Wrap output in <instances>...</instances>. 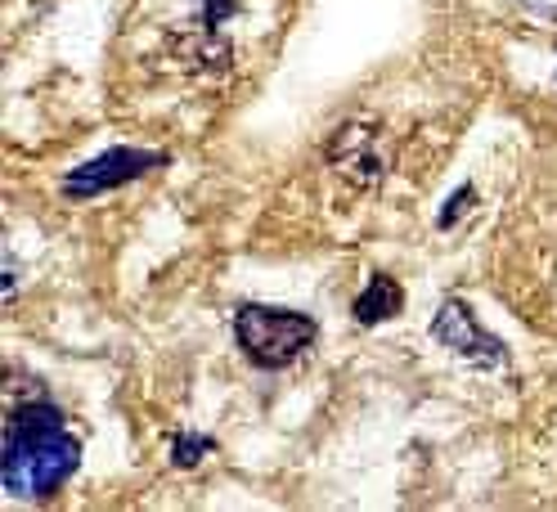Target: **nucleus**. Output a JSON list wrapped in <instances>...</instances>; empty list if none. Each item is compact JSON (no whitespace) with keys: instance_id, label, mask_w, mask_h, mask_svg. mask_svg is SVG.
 I'll return each instance as SVG.
<instances>
[{"instance_id":"nucleus-7","label":"nucleus","mask_w":557,"mask_h":512,"mask_svg":"<svg viewBox=\"0 0 557 512\" xmlns=\"http://www.w3.org/2000/svg\"><path fill=\"white\" fill-rule=\"evenodd\" d=\"M207 450H212V440H207V436H181L176 446H171V459H176L181 467H189V463H198Z\"/></svg>"},{"instance_id":"nucleus-8","label":"nucleus","mask_w":557,"mask_h":512,"mask_svg":"<svg viewBox=\"0 0 557 512\" xmlns=\"http://www.w3.org/2000/svg\"><path fill=\"white\" fill-rule=\"evenodd\" d=\"M449 202H455V208H449L445 216H441V225H455V216L463 212V208H472V189H459L455 198H449Z\"/></svg>"},{"instance_id":"nucleus-4","label":"nucleus","mask_w":557,"mask_h":512,"mask_svg":"<svg viewBox=\"0 0 557 512\" xmlns=\"http://www.w3.org/2000/svg\"><path fill=\"white\" fill-rule=\"evenodd\" d=\"M432 337L441 341L449 355H459V360H468V364H476V369H499V364L508 360V351L499 347V337L485 333V328L476 324V315H472V305L459 301V297H449L441 311H436Z\"/></svg>"},{"instance_id":"nucleus-2","label":"nucleus","mask_w":557,"mask_h":512,"mask_svg":"<svg viewBox=\"0 0 557 512\" xmlns=\"http://www.w3.org/2000/svg\"><path fill=\"white\" fill-rule=\"evenodd\" d=\"M234 341L257 369H284L315 341V320L278 311V305H243L234 320Z\"/></svg>"},{"instance_id":"nucleus-6","label":"nucleus","mask_w":557,"mask_h":512,"mask_svg":"<svg viewBox=\"0 0 557 512\" xmlns=\"http://www.w3.org/2000/svg\"><path fill=\"white\" fill-rule=\"evenodd\" d=\"M400 305H405L400 284L387 279V275H373L369 288L356 297V324H382V320L400 315Z\"/></svg>"},{"instance_id":"nucleus-1","label":"nucleus","mask_w":557,"mask_h":512,"mask_svg":"<svg viewBox=\"0 0 557 512\" xmlns=\"http://www.w3.org/2000/svg\"><path fill=\"white\" fill-rule=\"evenodd\" d=\"M82 463L77 436L67 432L63 414L46 400L18 404L5 423V459H0V476L14 499H41L54 495Z\"/></svg>"},{"instance_id":"nucleus-3","label":"nucleus","mask_w":557,"mask_h":512,"mask_svg":"<svg viewBox=\"0 0 557 512\" xmlns=\"http://www.w3.org/2000/svg\"><path fill=\"white\" fill-rule=\"evenodd\" d=\"M185 5V59H194L189 67H198V73H216V67H225L234 59V46H230V18H238L243 0H181Z\"/></svg>"},{"instance_id":"nucleus-5","label":"nucleus","mask_w":557,"mask_h":512,"mask_svg":"<svg viewBox=\"0 0 557 512\" xmlns=\"http://www.w3.org/2000/svg\"><path fill=\"white\" fill-rule=\"evenodd\" d=\"M166 153H149V149H109V153H99L90 162H82L73 176L63 180V193L67 198H99L103 189H117L126 180H139L145 171L162 166Z\"/></svg>"}]
</instances>
